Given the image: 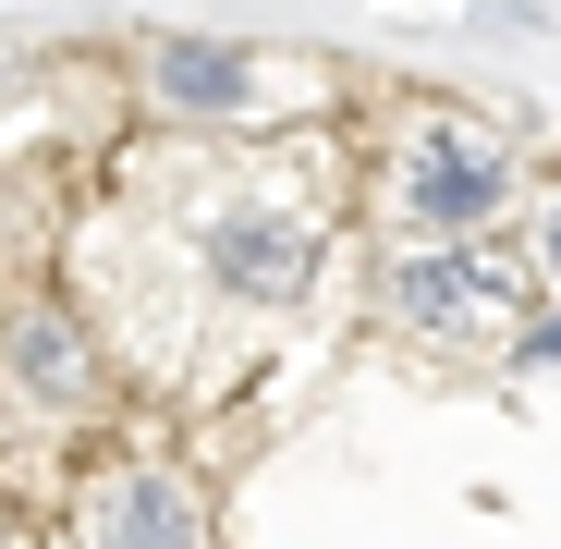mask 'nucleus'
Instances as JSON below:
<instances>
[{
	"instance_id": "1",
	"label": "nucleus",
	"mask_w": 561,
	"mask_h": 549,
	"mask_svg": "<svg viewBox=\"0 0 561 549\" xmlns=\"http://www.w3.org/2000/svg\"><path fill=\"white\" fill-rule=\"evenodd\" d=\"M513 196V159L477 135V123H427L415 135V171H403V208L427 220V232H463V220H489Z\"/></svg>"
},
{
	"instance_id": "2",
	"label": "nucleus",
	"mask_w": 561,
	"mask_h": 549,
	"mask_svg": "<svg viewBox=\"0 0 561 549\" xmlns=\"http://www.w3.org/2000/svg\"><path fill=\"white\" fill-rule=\"evenodd\" d=\"M208 256H220V282H232V294H256V306H294V294L318 282V244H306L294 220H220V232H208Z\"/></svg>"
},
{
	"instance_id": "3",
	"label": "nucleus",
	"mask_w": 561,
	"mask_h": 549,
	"mask_svg": "<svg viewBox=\"0 0 561 549\" xmlns=\"http://www.w3.org/2000/svg\"><path fill=\"white\" fill-rule=\"evenodd\" d=\"M391 318H513V268L501 256H403Z\"/></svg>"
},
{
	"instance_id": "4",
	"label": "nucleus",
	"mask_w": 561,
	"mask_h": 549,
	"mask_svg": "<svg viewBox=\"0 0 561 549\" xmlns=\"http://www.w3.org/2000/svg\"><path fill=\"white\" fill-rule=\"evenodd\" d=\"M99 549H196V501H183V477L135 465L99 489Z\"/></svg>"
},
{
	"instance_id": "5",
	"label": "nucleus",
	"mask_w": 561,
	"mask_h": 549,
	"mask_svg": "<svg viewBox=\"0 0 561 549\" xmlns=\"http://www.w3.org/2000/svg\"><path fill=\"white\" fill-rule=\"evenodd\" d=\"M159 85H171L183 111H232V99H244V61H232V49H196V37H183V49L159 61Z\"/></svg>"
},
{
	"instance_id": "6",
	"label": "nucleus",
	"mask_w": 561,
	"mask_h": 549,
	"mask_svg": "<svg viewBox=\"0 0 561 549\" xmlns=\"http://www.w3.org/2000/svg\"><path fill=\"white\" fill-rule=\"evenodd\" d=\"M13 366H25V379H37V391H85V354H73V330H61L49 306H37V318L13 330Z\"/></svg>"
}]
</instances>
